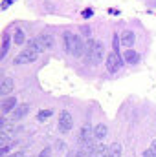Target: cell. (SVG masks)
<instances>
[{"mask_svg": "<svg viewBox=\"0 0 156 157\" xmlns=\"http://www.w3.org/2000/svg\"><path fill=\"white\" fill-rule=\"evenodd\" d=\"M123 59H125V62H127V64L134 66V64H138V62H140V53H138L136 49H125Z\"/></svg>", "mask_w": 156, "mask_h": 157, "instance_id": "cell-7", "label": "cell"}, {"mask_svg": "<svg viewBox=\"0 0 156 157\" xmlns=\"http://www.w3.org/2000/svg\"><path fill=\"white\" fill-rule=\"evenodd\" d=\"M51 110H40L39 113H37V119H39V122H42V121H46L48 117H51Z\"/></svg>", "mask_w": 156, "mask_h": 157, "instance_id": "cell-21", "label": "cell"}, {"mask_svg": "<svg viewBox=\"0 0 156 157\" xmlns=\"http://www.w3.org/2000/svg\"><path fill=\"white\" fill-rule=\"evenodd\" d=\"M90 139H94V132H92V126L86 122V124H83V128H81V132H79V143L84 144V143H88Z\"/></svg>", "mask_w": 156, "mask_h": 157, "instance_id": "cell-6", "label": "cell"}, {"mask_svg": "<svg viewBox=\"0 0 156 157\" xmlns=\"http://www.w3.org/2000/svg\"><path fill=\"white\" fill-rule=\"evenodd\" d=\"M109 150H110V146L99 143V144L96 146V150H94V157H109Z\"/></svg>", "mask_w": 156, "mask_h": 157, "instance_id": "cell-13", "label": "cell"}, {"mask_svg": "<svg viewBox=\"0 0 156 157\" xmlns=\"http://www.w3.org/2000/svg\"><path fill=\"white\" fill-rule=\"evenodd\" d=\"M92 17V9H84L83 11V18H90Z\"/></svg>", "mask_w": 156, "mask_h": 157, "instance_id": "cell-26", "label": "cell"}, {"mask_svg": "<svg viewBox=\"0 0 156 157\" xmlns=\"http://www.w3.org/2000/svg\"><path fill=\"white\" fill-rule=\"evenodd\" d=\"M94 46H96V40H94V39H88V42H86V48H84V55H86V59H88V60H90V55H92Z\"/></svg>", "mask_w": 156, "mask_h": 157, "instance_id": "cell-19", "label": "cell"}, {"mask_svg": "<svg viewBox=\"0 0 156 157\" xmlns=\"http://www.w3.org/2000/svg\"><path fill=\"white\" fill-rule=\"evenodd\" d=\"M39 39H40V42H42V46L46 48V51H48V49H53V37H51L50 33H42Z\"/></svg>", "mask_w": 156, "mask_h": 157, "instance_id": "cell-15", "label": "cell"}, {"mask_svg": "<svg viewBox=\"0 0 156 157\" xmlns=\"http://www.w3.org/2000/svg\"><path fill=\"white\" fill-rule=\"evenodd\" d=\"M13 2H15V0H4V2H2V7L6 9V7H9V4H13Z\"/></svg>", "mask_w": 156, "mask_h": 157, "instance_id": "cell-28", "label": "cell"}, {"mask_svg": "<svg viewBox=\"0 0 156 157\" xmlns=\"http://www.w3.org/2000/svg\"><path fill=\"white\" fill-rule=\"evenodd\" d=\"M55 148H57V150H64V143H63V141H57V143H55Z\"/></svg>", "mask_w": 156, "mask_h": 157, "instance_id": "cell-27", "label": "cell"}, {"mask_svg": "<svg viewBox=\"0 0 156 157\" xmlns=\"http://www.w3.org/2000/svg\"><path fill=\"white\" fill-rule=\"evenodd\" d=\"M37 57H39V53H37L35 49L28 48V49H22V51L13 59V64H30V62H35Z\"/></svg>", "mask_w": 156, "mask_h": 157, "instance_id": "cell-1", "label": "cell"}, {"mask_svg": "<svg viewBox=\"0 0 156 157\" xmlns=\"http://www.w3.org/2000/svg\"><path fill=\"white\" fill-rule=\"evenodd\" d=\"M84 44H83V40L79 35H76V48H74V57H81L83 53H84Z\"/></svg>", "mask_w": 156, "mask_h": 157, "instance_id": "cell-16", "label": "cell"}, {"mask_svg": "<svg viewBox=\"0 0 156 157\" xmlns=\"http://www.w3.org/2000/svg\"><path fill=\"white\" fill-rule=\"evenodd\" d=\"M9 144V133H0V146H7Z\"/></svg>", "mask_w": 156, "mask_h": 157, "instance_id": "cell-23", "label": "cell"}, {"mask_svg": "<svg viewBox=\"0 0 156 157\" xmlns=\"http://www.w3.org/2000/svg\"><path fill=\"white\" fill-rule=\"evenodd\" d=\"M112 44H114V51H117V49H119V46H121V39H117V35H116L114 40H112Z\"/></svg>", "mask_w": 156, "mask_h": 157, "instance_id": "cell-24", "label": "cell"}, {"mask_svg": "<svg viewBox=\"0 0 156 157\" xmlns=\"http://www.w3.org/2000/svg\"><path fill=\"white\" fill-rule=\"evenodd\" d=\"M109 157H121V144H119V143H114V144H110Z\"/></svg>", "mask_w": 156, "mask_h": 157, "instance_id": "cell-17", "label": "cell"}, {"mask_svg": "<svg viewBox=\"0 0 156 157\" xmlns=\"http://www.w3.org/2000/svg\"><path fill=\"white\" fill-rule=\"evenodd\" d=\"M103 57H105V46H103V42L96 40V46H94L92 55H90V62L92 64H99V62H103Z\"/></svg>", "mask_w": 156, "mask_h": 157, "instance_id": "cell-4", "label": "cell"}, {"mask_svg": "<svg viewBox=\"0 0 156 157\" xmlns=\"http://www.w3.org/2000/svg\"><path fill=\"white\" fill-rule=\"evenodd\" d=\"M24 40H26V37H24V31L22 29H17L15 31V44H24Z\"/></svg>", "mask_w": 156, "mask_h": 157, "instance_id": "cell-22", "label": "cell"}, {"mask_svg": "<svg viewBox=\"0 0 156 157\" xmlns=\"http://www.w3.org/2000/svg\"><path fill=\"white\" fill-rule=\"evenodd\" d=\"M121 46H125V48H132V44H134V40H136V35H134V31H123L121 33Z\"/></svg>", "mask_w": 156, "mask_h": 157, "instance_id": "cell-10", "label": "cell"}, {"mask_svg": "<svg viewBox=\"0 0 156 157\" xmlns=\"http://www.w3.org/2000/svg\"><path fill=\"white\" fill-rule=\"evenodd\" d=\"M50 154H51V148H44L37 157H50Z\"/></svg>", "mask_w": 156, "mask_h": 157, "instance_id": "cell-25", "label": "cell"}, {"mask_svg": "<svg viewBox=\"0 0 156 157\" xmlns=\"http://www.w3.org/2000/svg\"><path fill=\"white\" fill-rule=\"evenodd\" d=\"M9 51V35H4L2 39V51H0V59H4Z\"/></svg>", "mask_w": 156, "mask_h": 157, "instance_id": "cell-18", "label": "cell"}, {"mask_svg": "<svg viewBox=\"0 0 156 157\" xmlns=\"http://www.w3.org/2000/svg\"><path fill=\"white\" fill-rule=\"evenodd\" d=\"M28 112H30V104H26V102H24V104H18V106L15 108V112H13V122L24 119Z\"/></svg>", "mask_w": 156, "mask_h": 157, "instance_id": "cell-9", "label": "cell"}, {"mask_svg": "<svg viewBox=\"0 0 156 157\" xmlns=\"http://www.w3.org/2000/svg\"><path fill=\"white\" fill-rule=\"evenodd\" d=\"M72 126H74V117L70 115V112L63 110V112L59 113V130L66 133V132L72 130Z\"/></svg>", "mask_w": 156, "mask_h": 157, "instance_id": "cell-3", "label": "cell"}, {"mask_svg": "<svg viewBox=\"0 0 156 157\" xmlns=\"http://www.w3.org/2000/svg\"><path fill=\"white\" fill-rule=\"evenodd\" d=\"M17 106H18V104H17V97H6V99L2 101V112H4V113L13 112Z\"/></svg>", "mask_w": 156, "mask_h": 157, "instance_id": "cell-8", "label": "cell"}, {"mask_svg": "<svg viewBox=\"0 0 156 157\" xmlns=\"http://www.w3.org/2000/svg\"><path fill=\"white\" fill-rule=\"evenodd\" d=\"M107 133H109V128H107V124H103V122H99V124L94 128V139H96V141H103V139L107 137Z\"/></svg>", "mask_w": 156, "mask_h": 157, "instance_id": "cell-12", "label": "cell"}, {"mask_svg": "<svg viewBox=\"0 0 156 157\" xmlns=\"http://www.w3.org/2000/svg\"><path fill=\"white\" fill-rule=\"evenodd\" d=\"M143 157H156V139L151 143V146L145 150V154H143Z\"/></svg>", "mask_w": 156, "mask_h": 157, "instance_id": "cell-20", "label": "cell"}, {"mask_svg": "<svg viewBox=\"0 0 156 157\" xmlns=\"http://www.w3.org/2000/svg\"><path fill=\"white\" fill-rule=\"evenodd\" d=\"M13 78L11 77H4L2 78V84H0V93L4 95V97H7V93H11L13 91Z\"/></svg>", "mask_w": 156, "mask_h": 157, "instance_id": "cell-11", "label": "cell"}, {"mask_svg": "<svg viewBox=\"0 0 156 157\" xmlns=\"http://www.w3.org/2000/svg\"><path fill=\"white\" fill-rule=\"evenodd\" d=\"M77 155V152H68V154H66V157H76Z\"/></svg>", "mask_w": 156, "mask_h": 157, "instance_id": "cell-30", "label": "cell"}, {"mask_svg": "<svg viewBox=\"0 0 156 157\" xmlns=\"http://www.w3.org/2000/svg\"><path fill=\"white\" fill-rule=\"evenodd\" d=\"M63 44H64V51L68 55H74V48H76V33L66 31L63 35Z\"/></svg>", "mask_w": 156, "mask_h": 157, "instance_id": "cell-5", "label": "cell"}, {"mask_svg": "<svg viewBox=\"0 0 156 157\" xmlns=\"http://www.w3.org/2000/svg\"><path fill=\"white\" fill-rule=\"evenodd\" d=\"M28 48L35 49L37 53H42V51H46V48L42 46V42H40V39H30V40H28Z\"/></svg>", "mask_w": 156, "mask_h": 157, "instance_id": "cell-14", "label": "cell"}, {"mask_svg": "<svg viewBox=\"0 0 156 157\" xmlns=\"http://www.w3.org/2000/svg\"><path fill=\"white\" fill-rule=\"evenodd\" d=\"M121 66H123L121 55H119L117 51H110V53L107 55V70H109L110 73H116V71L121 70Z\"/></svg>", "mask_w": 156, "mask_h": 157, "instance_id": "cell-2", "label": "cell"}, {"mask_svg": "<svg viewBox=\"0 0 156 157\" xmlns=\"http://www.w3.org/2000/svg\"><path fill=\"white\" fill-rule=\"evenodd\" d=\"M6 157H24V152H15L11 155H6Z\"/></svg>", "mask_w": 156, "mask_h": 157, "instance_id": "cell-29", "label": "cell"}]
</instances>
